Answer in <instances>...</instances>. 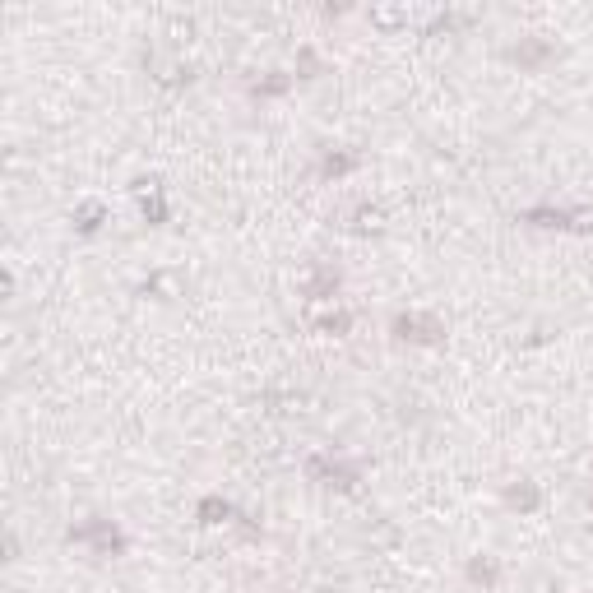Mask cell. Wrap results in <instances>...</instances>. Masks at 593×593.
Masks as SVG:
<instances>
[{"label": "cell", "mask_w": 593, "mask_h": 593, "mask_svg": "<svg viewBox=\"0 0 593 593\" xmlns=\"http://www.w3.org/2000/svg\"><path fill=\"white\" fill-rule=\"evenodd\" d=\"M70 537H79V542H97V552H116V547H121V533H116V529H107V524H88V529H75Z\"/></svg>", "instance_id": "cell-2"}, {"label": "cell", "mask_w": 593, "mask_h": 593, "mask_svg": "<svg viewBox=\"0 0 593 593\" xmlns=\"http://www.w3.org/2000/svg\"><path fill=\"white\" fill-rule=\"evenodd\" d=\"M394 334H399V339H413V343H431V339H440V325L431 315H399V320H394Z\"/></svg>", "instance_id": "cell-1"}, {"label": "cell", "mask_w": 593, "mask_h": 593, "mask_svg": "<svg viewBox=\"0 0 593 593\" xmlns=\"http://www.w3.org/2000/svg\"><path fill=\"white\" fill-rule=\"evenodd\" d=\"M348 167H352V158H329L325 162V172H348Z\"/></svg>", "instance_id": "cell-8"}, {"label": "cell", "mask_w": 593, "mask_h": 593, "mask_svg": "<svg viewBox=\"0 0 593 593\" xmlns=\"http://www.w3.org/2000/svg\"><path fill=\"white\" fill-rule=\"evenodd\" d=\"M510 505H533V492L524 487V492H510Z\"/></svg>", "instance_id": "cell-9"}, {"label": "cell", "mask_w": 593, "mask_h": 593, "mask_svg": "<svg viewBox=\"0 0 593 593\" xmlns=\"http://www.w3.org/2000/svg\"><path fill=\"white\" fill-rule=\"evenodd\" d=\"M228 515H232L228 500H199V519H204V524H223Z\"/></svg>", "instance_id": "cell-3"}, {"label": "cell", "mask_w": 593, "mask_h": 593, "mask_svg": "<svg viewBox=\"0 0 593 593\" xmlns=\"http://www.w3.org/2000/svg\"><path fill=\"white\" fill-rule=\"evenodd\" d=\"M97 223H102V204H84V209H79V228L93 232Z\"/></svg>", "instance_id": "cell-5"}, {"label": "cell", "mask_w": 593, "mask_h": 593, "mask_svg": "<svg viewBox=\"0 0 593 593\" xmlns=\"http://www.w3.org/2000/svg\"><path fill=\"white\" fill-rule=\"evenodd\" d=\"M380 218H385L380 209H362V213H357V223H362V228H380Z\"/></svg>", "instance_id": "cell-7"}, {"label": "cell", "mask_w": 593, "mask_h": 593, "mask_svg": "<svg viewBox=\"0 0 593 593\" xmlns=\"http://www.w3.org/2000/svg\"><path fill=\"white\" fill-rule=\"evenodd\" d=\"M334 287H339V274H334V269H320V274H315V278H311V297H325V292H334Z\"/></svg>", "instance_id": "cell-4"}, {"label": "cell", "mask_w": 593, "mask_h": 593, "mask_svg": "<svg viewBox=\"0 0 593 593\" xmlns=\"http://www.w3.org/2000/svg\"><path fill=\"white\" fill-rule=\"evenodd\" d=\"M348 325H352V320H348V311H334V315H325V320H320V329H325V334H343Z\"/></svg>", "instance_id": "cell-6"}, {"label": "cell", "mask_w": 593, "mask_h": 593, "mask_svg": "<svg viewBox=\"0 0 593 593\" xmlns=\"http://www.w3.org/2000/svg\"><path fill=\"white\" fill-rule=\"evenodd\" d=\"M473 579H496V566H482L478 561V566H473Z\"/></svg>", "instance_id": "cell-10"}]
</instances>
